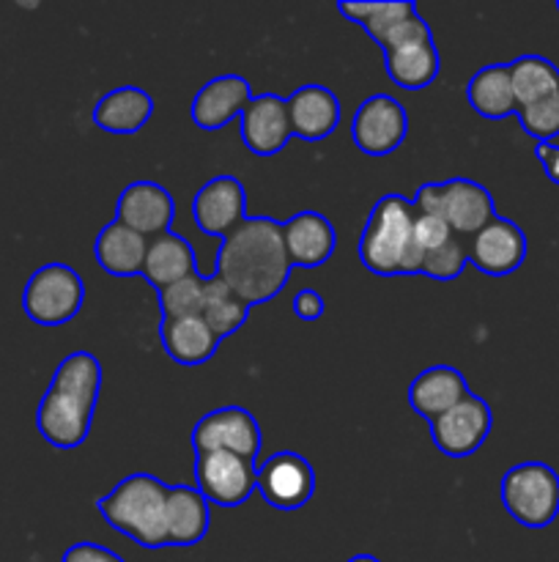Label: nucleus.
<instances>
[{"label":"nucleus","instance_id":"f257e3e1","mask_svg":"<svg viewBox=\"0 0 559 562\" xmlns=\"http://www.w3.org/2000/svg\"><path fill=\"white\" fill-rule=\"evenodd\" d=\"M290 269L283 225L272 217H247L219 245L214 274L252 307L274 300L288 283Z\"/></svg>","mask_w":559,"mask_h":562},{"label":"nucleus","instance_id":"f03ea898","mask_svg":"<svg viewBox=\"0 0 559 562\" xmlns=\"http://www.w3.org/2000/svg\"><path fill=\"white\" fill-rule=\"evenodd\" d=\"M102 390V362L91 351H75L55 368L36 412V428L53 448L75 450L88 439Z\"/></svg>","mask_w":559,"mask_h":562},{"label":"nucleus","instance_id":"7ed1b4c3","mask_svg":"<svg viewBox=\"0 0 559 562\" xmlns=\"http://www.w3.org/2000/svg\"><path fill=\"white\" fill-rule=\"evenodd\" d=\"M360 261L381 278L420 274L422 250L414 239V209L409 198L389 192L378 198L360 236Z\"/></svg>","mask_w":559,"mask_h":562},{"label":"nucleus","instance_id":"20e7f679","mask_svg":"<svg viewBox=\"0 0 559 562\" xmlns=\"http://www.w3.org/2000/svg\"><path fill=\"white\" fill-rule=\"evenodd\" d=\"M168 483L148 472H135L124 477L107 497L96 503L99 514L113 530L132 538L142 549L168 547L164 530V508H168Z\"/></svg>","mask_w":559,"mask_h":562},{"label":"nucleus","instance_id":"39448f33","mask_svg":"<svg viewBox=\"0 0 559 562\" xmlns=\"http://www.w3.org/2000/svg\"><path fill=\"white\" fill-rule=\"evenodd\" d=\"M502 505L521 527L543 530L559 516V475L543 461H526L504 472Z\"/></svg>","mask_w":559,"mask_h":562},{"label":"nucleus","instance_id":"423d86ee","mask_svg":"<svg viewBox=\"0 0 559 562\" xmlns=\"http://www.w3.org/2000/svg\"><path fill=\"white\" fill-rule=\"evenodd\" d=\"M85 302L82 278L69 263H44L27 278L22 311L38 327H60L80 313Z\"/></svg>","mask_w":559,"mask_h":562},{"label":"nucleus","instance_id":"0eeeda50","mask_svg":"<svg viewBox=\"0 0 559 562\" xmlns=\"http://www.w3.org/2000/svg\"><path fill=\"white\" fill-rule=\"evenodd\" d=\"M263 434L252 412L244 406H223L197 420L192 428V448L203 453H233L247 461H255L261 453Z\"/></svg>","mask_w":559,"mask_h":562},{"label":"nucleus","instance_id":"6e6552de","mask_svg":"<svg viewBox=\"0 0 559 562\" xmlns=\"http://www.w3.org/2000/svg\"><path fill=\"white\" fill-rule=\"evenodd\" d=\"M195 483L208 505L239 508L258 492V464L233 453H203L195 461Z\"/></svg>","mask_w":559,"mask_h":562},{"label":"nucleus","instance_id":"1a4fd4ad","mask_svg":"<svg viewBox=\"0 0 559 562\" xmlns=\"http://www.w3.org/2000/svg\"><path fill=\"white\" fill-rule=\"evenodd\" d=\"M491 426V406L480 395H466L458 406L427 423L433 445L447 459H466V456L477 453L486 445Z\"/></svg>","mask_w":559,"mask_h":562},{"label":"nucleus","instance_id":"9d476101","mask_svg":"<svg viewBox=\"0 0 559 562\" xmlns=\"http://www.w3.org/2000/svg\"><path fill=\"white\" fill-rule=\"evenodd\" d=\"M409 132V115L406 108L389 93H376L367 97L356 108L354 124H351V137L354 146L367 157H387L398 151L400 143Z\"/></svg>","mask_w":559,"mask_h":562},{"label":"nucleus","instance_id":"9b49d317","mask_svg":"<svg viewBox=\"0 0 559 562\" xmlns=\"http://www.w3.org/2000/svg\"><path fill=\"white\" fill-rule=\"evenodd\" d=\"M316 492V472L305 456L294 450L274 453L258 467V494L274 510L305 508Z\"/></svg>","mask_w":559,"mask_h":562},{"label":"nucleus","instance_id":"f8f14e48","mask_svg":"<svg viewBox=\"0 0 559 562\" xmlns=\"http://www.w3.org/2000/svg\"><path fill=\"white\" fill-rule=\"evenodd\" d=\"M469 250V263L477 272L488 274V278H504L521 269L526 261V234L513 223V220L493 217L486 228L477 231L466 245Z\"/></svg>","mask_w":559,"mask_h":562},{"label":"nucleus","instance_id":"ddd939ff","mask_svg":"<svg viewBox=\"0 0 559 562\" xmlns=\"http://www.w3.org/2000/svg\"><path fill=\"white\" fill-rule=\"evenodd\" d=\"M192 214L203 234L225 239L247 220L244 184L233 176H214L197 190L195 201H192Z\"/></svg>","mask_w":559,"mask_h":562},{"label":"nucleus","instance_id":"4468645a","mask_svg":"<svg viewBox=\"0 0 559 562\" xmlns=\"http://www.w3.org/2000/svg\"><path fill=\"white\" fill-rule=\"evenodd\" d=\"M175 217V201L157 181H132L124 187L115 206V220L135 234L153 239V236L170 231Z\"/></svg>","mask_w":559,"mask_h":562},{"label":"nucleus","instance_id":"2eb2a0df","mask_svg":"<svg viewBox=\"0 0 559 562\" xmlns=\"http://www.w3.org/2000/svg\"><path fill=\"white\" fill-rule=\"evenodd\" d=\"M438 217L449 225L453 236H475L497 212L486 187L471 179H447L438 181Z\"/></svg>","mask_w":559,"mask_h":562},{"label":"nucleus","instance_id":"dca6fc26","mask_svg":"<svg viewBox=\"0 0 559 562\" xmlns=\"http://www.w3.org/2000/svg\"><path fill=\"white\" fill-rule=\"evenodd\" d=\"M290 137L288 108L277 93H258L241 110V140L255 157H274Z\"/></svg>","mask_w":559,"mask_h":562},{"label":"nucleus","instance_id":"f3484780","mask_svg":"<svg viewBox=\"0 0 559 562\" xmlns=\"http://www.w3.org/2000/svg\"><path fill=\"white\" fill-rule=\"evenodd\" d=\"M290 121V135L301 140H327L340 124V99L327 86H301L285 99Z\"/></svg>","mask_w":559,"mask_h":562},{"label":"nucleus","instance_id":"a211bd4d","mask_svg":"<svg viewBox=\"0 0 559 562\" xmlns=\"http://www.w3.org/2000/svg\"><path fill=\"white\" fill-rule=\"evenodd\" d=\"M252 88L241 75H219L208 80L192 99V124L214 132L228 126L250 104Z\"/></svg>","mask_w":559,"mask_h":562},{"label":"nucleus","instance_id":"6ab92c4d","mask_svg":"<svg viewBox=\"0 0 559 562\" xmlns=\"http://www.w3.org/2000/svg\"><path fill=\"white\" fill-rule=\"evenodd\" d=\"M283 241L290 267L316 269L332 258L338 234H334V225L321 212L307 209V212H299L290 220H285Z\"/></svg>","mask_w":559,"mask_h":562},{"label":"nucleus","instance_id":"aec40b11","mask_svg":"<svg viewBox=\"0 0 559 562\" xmlns=\"http://www.w3.org/2000/svg\"><path fill=\"white\" fill-rule=\"evenodd\" d=\"M471 395L469 382L464 373L453 366H433L425 368L414 382L409 384V406L427 423L442 417L453 406Z\"/></svg>","mask_w":559,"mask_h":562},{"label":"nucleus","instance_id":"412c9836","mask_svg":"<svg viewBox=\"0 0 559 562\" xmlns=\"http://www.w3.org/2000/svg\"><path fill=\"white\" fill-rule=\"evenodd\" d=\"M197 256L192 250L190 241L181 234L164 231V234L148 239L146 261H142V278L153 285V289H168V285L179 283V280L197 274Z\"/></svg>","mask_w":559,"mask_h":562},{"label":"nucleus","instance_id":"4be33fe9","mask_svg":"<svg viewBox=\"0 0 559 562\" xmlns=\"http://www.w3.org/2000/svg\"><path fill=\"white\" fill-rule=\"evenodd\" d=\"M212 525V510L206 497L192 486H170L164 508L168 547H195L206 538Z\"/></svg>","mask_w":559,"mask_h":562},{"label":"nucleus","instance_id":"5701e85b","mask_svg":"<svg viewBox=\"0 0 559 562\" xmlns=\"http://www.w3.org/2000/svg\"><path fill=\"white\" fill-rule=\"evenodd\" d=\"M153 99L142 88L121 86L93 104V124L110 135H135L151 121Z\"/></svg>","mask_w":559,"mask_h":562},{"label":"nucleus","instance_id":"b1692460","mask_svg":"<svg viewBox=\"0 0 559 562\" xmlns=\"http://www.w3.org/2000/svg\"><path fill=\"white\" fill-rule=\"evenodd\" d=\"M148 239L135 234L132 228L121 225L113 220L99 231L96 241H93V256L96 263L113 278H132V274H142V261H146Z\"/></svg>","mask_w":559,"mask_h":562},{"label":"nucleus","instance_id":"393cba45","mask_svg":"<svg viewBox=\"0 0 559 562\" xmlns=\"http://www.w3.org/2000/svg\"><path fill=\"white\" fill-rule=\"evenodd\" d=\"M159 338H162L164 355L186 368L203 366V362L212 360L219 349V338L208 329V324L203 322L201 316L162 322Z\"/></svg>","mask_w":559,"mask_h":562},{"label":"nucleus","instance_id":"a878e982","mask_svg":"<svg viewBox=\"0 0 559 562\" xmlns=\"http://www.w3.org/2000/svg\"><path fill=\"white\" fill-rule=\"evenodd\" d=\"M384 69H387L389 80L406 91H422L431 86L442 71V58L433 44V38H422V42L403 44L384 53Z\"/></svg>","mask_w":559,"mask_h":562},{"label":"nucleus","instance_id":"bb28decb","mask_svg":"<svg viewBox=\"0 0 559 562\" xmlns=\"http://www.w3.org/2000/svg\"><path fill=\"white\" fill-rule=\"evenodd\" d=\"M466 99H469L471 110H477V115H482V119L499 121L515 115L518 104H515L513 82H510V66L491 64L475 71L469 86H466Z\"/></svg>","mask_w":559,"mask_h":562},{"label":"nucleus","instance_id":"cd10ccee","mask_svg":"<svg viewBox=\"0 0 559 562\" xmlns=\"http://www.w3.org/2000/svg\"><path fill=\"white\" fill-rule=\"evenodd\" d=\"M507 66L518 110L535 108V104L559 97V66L554 60L543 58V55H521Z\"/></svg>","mask_w":559,"mask_h":562},{"label":"nucleus","instance_id":"c85d7f7f","mask_svg":"<svg viewBox=\"0 0 559 562\" xmlns=\"http://www.w3.org/2000/svg\"><path fill=\"white\" fill-rule=\"evenodd\" d=\"M201 318L223 340L244 327L247 318H250V305L241 302L217 274H212V278H206V285H203Z\"/></svg>","mask_w":559,"mask_h":562},{"label":"nucleus","instance_id":"c756f323","mask_svg":"<svg viewBox=\"0 0 559 562\" xmlns=\"http://www.w3.org/2000/svg\"><path fill=\"white\" fill-rule=\"evenodd\" d=\"M340 14L351 16L356 25L365 27L373 36V42L381 44L392 27L417 14V5L409 0H389V3H338Z\"/></svg>","mask_w":559,"mask_h":562},{"label":"nucleus","instance_id":"7c9ffc66","mask_svg":"<svg viewBox=\"0 0 559 562\" xmlns=\"http://www.w3.org/2000/svg\"><path fill=\"white\" fill-rule=\"evenodd\" d=\"M203 285H206V278L192 274V278L179 280V283L168 285V289H159L157 294H159V307H162V322L201 316Z\"/></svg>","mask_w":559,"mask_h":562},{"label":"nucleus","instance_id":"2f4dec72","mask_svg":"<svg viewBox=\"0 0 559 562\" xmlns=\"http://www.w3.org/2000/svg\"><path fill=\"white\" fill-rule=\"evenodd\" d=\"M469 267V250L460 239H449L447 245L436 247V250L425 252L420 263V274L433 280H455L464 274V269Z\"/></svg>","mask_w":559,"mask_h":562},{"label":"nucleus","instance_id":"473e14b6","mask_svg":"<svg viewBox=\"0 0 559 562\" xmlns=\"http://www.w3.org/2000/svg\"><path fill=\"white\" fill-rule=\"evenodd\" d=\"M414 239H417V247L422 250V256H425V252L447 245V241L453 239V231H449V225L444 223L442 217L414 214Z\"/></svg>","mask_w":559,"mask_h":562},{"label":"nucleus","instance_id":"72a5a7b5","mask_svg":"<svg viewBox=\"0 0 559 562\" xmlns=\"http://www.w3.org/2000/svg\"><path fill=\"white\" fill-rule=\"evenodd\" d=\"M64 562H126V560L118 558L113 549L102 547V543L80 541V543H75V547L66 549Z\"/></svg>","mask_w":559,"mask_h":562},{"label":"nucleus","instance_id":"f704fd0d","mask_svg":"<svg viewBox=\"0 0 559 562\" xmlns=\"http://www.w3.org/2000/svg\"><path fill=\"white\" fill-rule=\"evenodd\" d=\"M323 296L312 289H301L299 294L294 296V313L301 322H316V318L323 316Z\"/></svg>","mask_w":559,"mask_h":562},{"label":"nucleus","instance_id":"c9c22d12","mask_svg":"<svg viewBox=\"0 0 559 562\" xmlns=\"http://www.w3.org/2000/svg\"><path fill=\"white\" fill-rule=\"evenodd\" d=\"M537 159H540L543 170H546L548 179L559 187V146L557 143H537L535 146Z\"/></svg>","mask_w":559,"mask_h":562},{"label":"nucleus","instance_id":"e433bc0d","mask_svg":"<svg viewBox=\"0 0 559 562\" xmlns=\"http://www.w3.org/2000/svg\"><path fill=\"white\" fill-rule=\"evenodd\" d=\"M349 562H381V560H376L373 554H354Z\"/></svg>","mask_w":559,"mask_h":562},{"label":"nucleus","instance_id":"4c0bfd02","mask_svg":"<svg viewBox=\"0 0 559 562\" xmlns=\"http://www.w3.org/2000/svg\"><path fill=\"white\" fill-rule=\"evenodd\" d=\"M557 11H559V3H557Z\"/></svg>","mask_w":559,"mask_h":562}]
</instances>
